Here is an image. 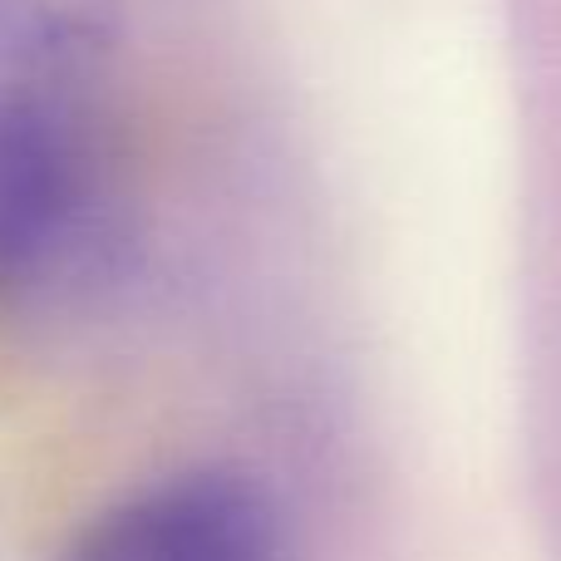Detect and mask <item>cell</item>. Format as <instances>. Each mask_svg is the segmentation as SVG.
<instances>
[{
    "label": "cell",
    "mask_w": 561,
    "mask_h": 561,
    "mask_svg": "<svg viewBox=\"0 0 561 561\" xmlns=\"http://www.w3.org/2000/svg\"><path fill=\"white\" fill-rule=\"evenodd\" d=\"M65 561H280V527L242 473H178L104 513Z\"/></svg>",
    "instance_id": "2"
},
{
    "label": "cell",
    "mask_w": 561,
    "mask_h": 561,
    "mask_svg": "<svg viewBox=\"0 0 561 561\" xmlns=\"http://www.w3.org/2000/svg\"><path fill=\"white\" fill-rule=\"evenodd\" d=\"M75 79L0 65V290L45 276L94 203V134Z\"/></svg>",
    "instance_id": "1"
},
{
    "label": "cell",
    "mask_w": 561,
    "mask_h": 561,
    "mask_svg": "<svg viewBox=\"0 0 561 561\" xmlns=\"http://www.w3.org/2000/svg\"><path fill=\"white\" fill-rule=\"evenodd\" d=\"M114 0H0V65L84 69L108 39Z\"/></svg>",
    "instance_id": "3"
}]
</instances>
